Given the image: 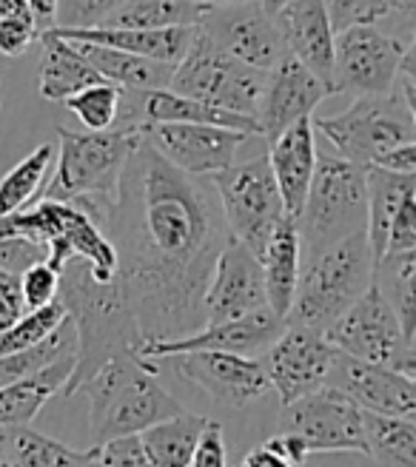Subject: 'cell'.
Listing matches in <instances>:
<instances>
[{
    "instance_id": "1",
    "label": "cell",
    "mask_w": 416,
    "mask_h": 467,
    "mask_svg": "<svg viewBox=\"0 0 416 467\" xmlns=\"http://www.w3.org/2000/svg\"><path fill=\"white\" fill-rule=\"evenodd\" d=\"M106 234L118 254L114 283L143 342L180 339L205 325V288L228 228L217 194L160 157L140 134L129 157Z\"/></svg>"
},
{
    "instance_id": "2",
    "label": "cell",
    "mask_w": 416,
    "mask_h": 467,
    "mask_svg": "<svg viewBox=\"0 0 416 467\" xmlns=\"http://www.w3.org/2000/svg\"><path fill=\"white\" fill-rule=\"evenodd\" d=\"M57 299L75 328V370L63 388L66 396L78 393L106 362L137 357L143 334L114 276L100 283L83 260H68L60 271Z\"/></svg>"
},
{
    "instance_id": "3",
    "label": "cell",
    "mask_w": 416,
    "mask_h": 467,
    "mask_svg": "<svg viewBox=\"0 0 416 467\" xmlns=\"http://www.w3.org/2000/svg\"><path fill=\"white\" fill-rule=\"evenodd\" d=\"M80 390L88 396L91 448L143 431L182 413V405L160 385L157 368L137 357L106 362Z\"/></svg>"
},
{
    "instance_id": "4",
    "label": "cell",
    "mask_w": 416,
    "mask_h": 467,
    "mask_svg": "<svg viewBox=\"0 0 416 467\" xmlns=\"http://www.w3.org/2000/svg\"><path fill=\"white\" fill-rule=\"evenodd\" d=\"M374 283V254L365 231L319 251L299 265L286 325L326 334Z\"/></svg>"
},
{
    "instance_id": "5",
    "label": "cell",
    "mask_w": 416,
    "mask_h": 467,
    "mask_svg": "<svg viewBox=\"0 0 416 467\" xmlns=\"http://www.w3.org/2000/svg\"><path fill=\"white\" fill-rule=\"evenodd\" d=\"M57 140V166L43 200H95L111 205L129 157L140 146V129L72 131L60 126Z\"/></svg>"
},
{
    "instance_id": "6",
    "label": "cell",
    "mask_w": 416,
    "mask_h": 467,
    "mask_svg": "<svg viewBox=\"0 0 416 467\" xmlns=\"http://www.w3.org/2000/svg\"><path fill=\"white\" fill-rule=\"evenodd\" d=\"M368 225L365 169L337 154H317L306 205L296 220L299 254L314 256Z\"/></svg>"
},
{
    "instance_id": "7",
    "label": "cell",
    "mask_w": 416,
    "mask_h": 467,
    "mask_svg": "<svg viewBox=\"0 0 416 467\" xmlns=\"http://www.w3.org/2000/svg\"><path fill=\"white\" fill-rule=\"evenodd\" d=\"M416 111L394 88L382 98H357L348 109L334 117H311L314 131L334 146L337 157L354 166L377 162L400 146L416 143Z\"/></svg>"
},
{
    "instance_id": "8",
    "label": "cell",
    "mask_w": 416,
    "mask_h": 467,
    "mask_svg": "<svg viewBox=\"0 0 416 467\" xmlns=\"http://www.w3.org/2000/svg\"><path fill=\"white\" fill-rule=\"evenodd\" d=\"M263 86L265 72H257V68L225 55L200 29L194 32L186 57L174 66V75L169 80V91L180 98L251 117V120L257 114Z\"/></svg>"
},
{
    "instance_id": "9",
    "label": "cell",
    "mask_w": 416,
    "mask_h": 467,
    "mask_svg": "<svg viewBox=\"0 0 416 467\" xmlns=\"http://www.w3.org/2000/svg\"><path fill=\"white\" fill-rule=\"evenodd\" d=\"M212 180L228 237L243 243L254 256H260L271 234L286 217L268 157L263 154L248 162H234Z\"/></svg>"
},
{
    "instance_id": "10",
    "label": "cell",
    "mask_w": 416,
    "mask_h": 467,
    "mask_svg": "<svg viewBox=\"0 0 416 467\" xmlns=\"http://www.w3.org/2000/svg\"><path fill=\"white\" fill-rule=\"evenodd\" d=\"M322 337L345 357L397 370L413 379V342L402 334L397 314L390 311L374 283Z\"/></svg>"
},
{
    "instance_id": "11",
    "label": "cell",
    "mask_w": 416,
    "mask_h": 467,
    "mask_svg": "<svg viewBox=\"0 0 416 467\" xmlns=\"http://www.w3.org/2000/svg\"><path fill=\"white\" fill-rule=\"evenodd\" d=\"M413 46L377 26H351L334 35L331 95L382 98L397 88L400 63Z\"/></svg>"
},
{
    "instance_id": "12",
    "label": "cell",
    "mask_w": 416,
    "mask_h": 467,
    "mask_svg": "<svg viewBox=\"0 0 416 467\" xmlns=\"http://www.w3.org/2000/svg\"><path fill=\"white\" fill-rule=\"evenodd\" d=\"M286 433L303 439L308 453H365L362 410L328 385L286 408Z\"/></svg>"
},
{
    "instance_id": "13",
    "label": "cell",
    "mask_w": 416,
    "mask_h": 467,
    "mask_svg": "<svg viewBox=\"0 0 416 467\" xmlns=\"http://www.w3.org/2000/svg\"><path fill=\"white\" fill-rule=\"evenodd\" d=\"M197 29L217 49H223L225 55L251 68H257V72H271L283 57H288L274 17L265 15V9L257 0H248V4H237V6L208 9Z\"/></svg>"
},
{
    "instance_id": "14",
    "label": "cell",
    "mask_w": 416,
    "mask_h": 467,
    "mask_svg": "<svg viewBox=\"0 0 416 467\" xmlns=\"http://www.w3.org/2000/svg\"><path fill=\"white\" fill-rule=\"evenodd\" d=\"M146 143L163 157L169 166L189 177H214L234 166L240 146L248 140L243 131H228L214 126H189V123H157L137 126Z\"/></svg>"
},
{
    "instance_id": "15",
    "label": "cell",
    "mask_w": 416,
    "mask_h": 467,
    "mask_svg": "<svg viewBox=\"0 0 416 467\" xmlns=\"http://www.w3.org/2000/svg\"><path fill=\"white\" fill-rule=\"evenodd\" d=\"M331 359L334 348L326 342V337L286 325L283 334L265 348V359L260 362L265 368L268 385L276 388L283 408H288L328 382Z\"/></svg>"
},
{
    "instance_id": "16",
    "label": "cell",
    "mask_w": 416,
    "mask_h": 467,
    "mask_svg": "<svg viewBox=\"0 0 416 467\" xmlns=\"http://www.w3.org/2000/svg\"><path fill=\"white\" fill-rule=\"evenodd\" d=\"M169 359L182 379L197 385L223 408H245L271 388L257 357L197 350V354H177Z\"/></svg>"
},
{
    "instance_id": "17",
    "label": "cell",
    "mask_w": 416,
    "mask_h": 467,
    "mask_svg": "<svg viewBox=\"0 0 416 467\" xmlns=\"http://www.w3.org/2000/svg\"><path fill=\"white\" fill-rule=\"evenodd\" d=\"M286 322L276 319L268 308L248 314L231 322H214L203 325L200 331L180 337V339H151L140 342L137 348V359L154 362V359H169L177 354H197V350H220V354H240L254 357L257 350H265L276 337L283 334Z\"/></svg>"
},
{
    "instance_id": "18",
    "label": "cell",
    "mask_w": 416,
    "mask_h": 467,
    "mask_svg": "<svg viewBox=\"0 0 416 467\" xmlns=\"http://www.w3.org/2000/svg\"><path fill=\"white\" fill-rule=\"evenodd\" d=\"M203 306L205 325L231 322L268 308L260 260L234 237H228V243L217 254Z\"/></svg>"
},
{
    "instance_id": "19",
    "label": "cell",
    "mask_w": 416,
    "mask_h": 467,
    "mask_svg": "<svg viewBox=\"0 0 416 467\" xmlns=\"http://www.w3.org/2000/svg\"><path fill=\"white\" fill-rule=\"evenodd\" d=\"M326 385L342 390L365 413L397 419H413L416 413V382L411 377L359 362L354 357L339 354V350H334Z\"/></svg>"
},
{
    "instance_id": "20",
    "label": "cell",
    "mask_w": 416,
    "mask_h": 467,
    "mask_svg": "<svg viewBox=\"0 0 416 467\" xmlns=\"http://www.w3.org/2000/svg\"><path fill=\"white\" fill-rule=\"evenodd\" d=\"M326 98H331L326 83H319L308 68L303 63H296L294 57H283L271 72H265L263 98H260L257 114H254L260 137H265L271 143V140H276L294 123L308 120L314 109Z\"/></svg>"
},
{
    "instance_id": "21",
    "label": "cell",
    "mask_w": 416,
    "mask_h": 467,
    "mask_svg": "<svg viewBox=\"0 0 416 467\" xmlns=\"http://www.w3.org/2000/svg\"><path fill=\"white\" fill-rule=\"evenodd\" d=\"M288 57L303 63L308 72L331 91L334 68V29L322 0H291L274 15Z\"/></svg>"
},
{
    "instance_id": "22",
    "label": "cell",
    "mask_w": 416,
    "mask_h": 467,
    "mask_svg": "<svg viewBox=\"0 0 416 467\" xmlns=\"http://www.w3.org/2000/svg\"><path fill=\"white\" fill-rule=\"evenodd\" d=\"M268 166L276 182V192L283 200V212L291 220H299L306 205V194L317 166V131L311 117L286 129L268 143Z\"/></svg>"
},
{
    "instance_id": "23",
    "label": "cell",
    "mask_w": 416,
    "mask_h": 467,
    "mask_svg": "<svg viewBox=\"0 0 416 467\" xmlns=\"http://www.w3.org/2000/svg\"><path fill=\"white\" fill-rule=\"evenodd\" d=\"M55 37L68 40V43H95V46H109L134 57H146L154 63L177 66L186 57L189 46L194 40L197 29H154V32H137V29H49Z\"/></svg>"
},
{
    "instance_id": "24",
    "label": "cell",
    "mask_w": 416,
    "mask_h": 467,
    "mask_svg": "<svg viewBox=\"0 0 416 467\" xmlns=\"http://www.w3.org/2000/svg\"><path fill=\"white\" fill-rule=\"evenodd\" d=\"M299 234H296V220L283 217V223L276 225L271 234V240L265 243L263 254L257 256L263 268V285H265V302L268 311L283 319L291 311L296 279H299Z\"/></svg>"
},
{
    "instance_id": "25",
    "label": "cell",
    "mask_w": 416,
    "mask_h": 467,
    "mask_svg": "<svg viewBox=\"0 0 416 467\" xmlns=\"http://www.w3.org/2000/svg\"><path fill=\"white\" fill-rule=\"evenodd\" d=\"M75 370V354H66L52 365L40 368L32 377L20 379L0 390V428H29L40 408L52 400L55 393H63L68 377Z\"/></svg>"
},
{
    "instance_id": "26",
    "label": "cell",
    "mask_w": 416,
    "mask_h": 467,
    "mask_svg": "<svg viewBox=\"0 0 416 467\" xmlns=\"http://www.w3.org/2000/svg\"><path fill=\"white\" fill-rule=\"evenodd\" d=\"M72 46L106 83L118 86L123 91L169 88V80L174 75V66L154 63L146 57H134V55H126L118 49H109V46H95V43H72Z\"/></svg>"
},
{
    "instance_id": "27",
    "label": "cell",
    "mask_w": 416,
    "mask_h": 467,
    "mask_svg": "<svg viewBox=\"0 0 416 467\" xmlns=\"http://www.w3.org/2000/svg\"><path fill=\"white\" fill-rule=\"evenodd\" d=\"M43 57H40V98L49 103H66L78 91L103 83V78L91 68L72 43L55 37L52 32L40 35Z\"/></svg>"
},
{
    "instance_id": "28",
    "label": "cell",
    "mask_w": 416,
    "mask_h": 467,
    "mask_svg": "<svg viewBox=\"0 0 416 467\" xmlns=\"http://www.w3.org/2000/svg\"><path fill=\"white\" fill-rule=\"evenodd\" d=\"M365 185H368V225L365 237L371 245L374 263L382 260L388 228L394 223L400 205L416 194V174H394L377 166L365 169Z\"/></svg>"
},
{
    "instance_id": "29",
    "label": "cell",
    "mask_w": 416,
    "mask_h": 467,
    "mask_svg": "<svg viewBox=\"0 0 416 467\" xmlns=\"http://www.w3.org/2000/svg\"><path fill=\"white\" fill-rule=\"evenodd\" d=\"M208 425V419L200 413L182 410L180 416H172L140 436V448L151 467H192L197 441Z\"/></svg>"
},
{
    "instance_id": "30",
    "label": "cell",
    "mask_w": 416,
    "mask_h": 467,
    "mask_svg": "<svg viewBox=\"0 0 416 467\" xmlns=\"http://www.w3.org/2000/svg\"><path fill=\"white\" fill-rule=\"evenodd\" d=\"M205 6L189 4V0H126V4L109 15L100 26L106 29H197L205 17Z\"/></svg>"
},
{
    "instance_id": "31",
    "label": "cell",
    "mask_w": 416,
    "mask_h": 467,
    "mask_svg": "<svg viewBox=\"0 0 416 467\" xmlns=\"http://www.w3.org/2000/svg\"><path fill=\"white\" fill-rule=\"evenodd\" d=\"M4 436V451L9 467H88L95 448L78 451L63 441L43 436L32 428H12Z\"/></svg>"
},
{
    "instance_id": "32",
    "label": "cell",
    "mask_w": 416,
    "mask_h": 467,
    "mask_svg": "<svg viewBox=\"0 0 416 467\" xmlns=\"http://www.w3.org/2000/svg\"><path fill=\"white\" fill-rule=\"evenodd\" d=\"M365 456L380 467H416V425L413 419L380 416L362 410Z\"/></svg>"
},
{
    "instance_id": "33",
    "label": "cell",
    "mask_w": 416,
    "mask_h": 467,
    "mask_svg": "<svg viewBox=\"0 0 416 467\" xmlns=\"http://www.w3.org/2000/svg\"><path fill=\"white\" fill-rule=\"evenodd\" d=\"M374 285L397 314L402 334L413 342L416 337V251L382 256L374 263Z\"/></svg>"
},
{
    "instance_id": "34",
    "label": "cell",
    "mask_w": 416,
    "mask_h": 467,
    "mask_svg": "<svg viewBox=\"0 0 416 467\" xmlns=\"http://www.w3.org/2000/svg\"><path fill=\"white\" fill-rule=\"evenodd\" d=\"M55 166V146L40 143L32 154L23 157L12 171L0 177V217L17 214L37 202L46 177Z\"/></svg>"
},
{
    "instance_id": "35",
    "label": "cell",
    "mask_w": 416,
    "mask_h": 467,
    "mask_svg": "<svg viewBox=\"0 0 416 467\" xmlns=\"http://www.w3.org/2000/svg\"><path fill=\"white\" fill-rule=\"evenodd\" d=\"M66 354H75V328L68 319L43 345H37L32 350H20V354L0 357V390L32 377V373H37L46 365H52L55 359H60Z\"/></svg>"
},
{
    "instance_id": "36",
    "label": "cell",
    "mask_w": 416,
    "mask_h": 467,
    "mask_svg": "<svg viewBox=\"0 0 416 467\" xmlns=\"http://www.w3.org/2000/svg\"><path fill=\"white\" fill-rule=\"evenodd\" d=\"M66 319H68V314L60 299L49 302V306H43V308L20 314L12 328L0 334V357L20 354V350H32V348L43 345Z\"/></svg>"
},
{
    "instance_id": "37",
    "label": "cell",
    "mask_w": 416,
    "mask_h": 467,
    "mask_svg": "<svg viewBox=\"0 0 416 467\" xmlns=\"http://www.w3.org/2000/svg\"><path fill=\"white\" fill-rule=\"evenodd\" d=\"M120 98H123V88L103 80V83H95L78 91L75 98H68L66 109L78 117L86 131H109L118 126Z\"/></svg>"
},
{
    "instance_id": "38",
    "label": "cell",
    "mask_w": 416,
    "mask_h": 467,
    "mask_svg": "<svg viewBox=\"0 0 416 467\" xmlns=\"http://www.w3.org/2000/svg\"><path fill=\"white\" fill-rule=\"evenodd\" d=\"M126 0H57L55 29H95Z\"/></svg>"
},
{
    "instance_id": "39",
    "label": "cell",
    "mask_w": 416,
    "mask_h": 467,
    "mask_svg": "<svg viewBox=\"0 0 416 467\" xmlns=\"http://www.w3.org/2000/svg\"><path fill=\"white\" fill-rule=\"evenodd\" d=\"M322 4H326L334 35L351 26H374L388 17L385 0H322Z\"/></svg>"
},
{
    "instance_id": "40",
    "label": "cell",
    "mask_w": 416,
    "mask_h": 467,
    "mask_svg": "<svg viewBox=\"0 0 416 467\" xmlns=\"http://www.w3.org/2000/svg\"><path fill=\"white\" fill-rule=\"evenodd\" d=\"M20 299H23V308H43L49 302L57 299L60 294V274L55 268H49L46 263H37L32 268H26L20 276Z\"/></svg>"
},
{
    "instance_id": "41",
    "label": "cell",
    "mask_w": 416,
    "mask_h": 467,
    "mask_svg": "<svg viewBox=\"0 0 416 467\" xmlns=\"http://www.w3.org/2000/svg\"><path fill=\"white\" fill-rule=\"evenodd\" d=\"M88 467H151V464L140 448V439L123 436L106 441V445H98Z\"/></svg>"
},
{
    "instance_id": "42",
    "label": "cell",
    "mask_w": 416,
    "mask_h": 467,
    "mask_svg": "<svg viewBox=\"0 0 416 467\" xmlns=\"http://www.w3.org/2000/svg\"><path fill=\"white\" fill-rule=\"evenodd\" d=\"M416 251V194L408 197L388 228L385 254L382 256H397V254H413Z\"/></svg>"
},
{
    "instance_id": "43",
    "label": "cell",
    "mask_w": 416,
    "mask_h": 467,
    "mask_svg": "<svg viewBox=\"0 0 416 467\" xmlns=\"http://www.w3.org/2000/svg\"><path fill=\"white\" fill-rule=\"evenodd\" d=\"M40 37L32 17H0V55L20 57Z\"/></svg>"
},
{
    "instance_id": "44",
    "label": "cell",
    "mask_w": 416,
    "mask_h": 467,
    "mask_svg": "<svg viewBox=\"0 0 416 467\" xmlns=\"http://www.w3.org/2000/svg\"><path fill=\"white\" fill-rule=\"evenodd\" d=\"M192 467H225V439H223L220 422H212V419H208V425L197 441Z\"/></svg>"
},
{
    "instance_id": "45",
    "label": "cell",
    "mask_w": 416,
    "mask_h": 467,
    "mask_svg": "<svg viewBox=\"0 0 416 467\" xmlns=\"http://www.w3.org/2000/svg\"><path fill=\"white\" fill-rule=\"evenodd\" d=\"M20 314H23L20 279L0 268V334H4L6 328H12Z\"/></svg>"
},
{
    "instance_id": "46",
    "label": "cell",
    "mask_w": 416,
    "mask_h": 467,
    "mask_svg": "<svg viewBox=\"0 0 416 467\" xmlns=\"http://www.w3.org/2000/svg\"><path fill=\"white\" fill-rule=\"evenodd\" d=\"M263 448L271 451L276 459H283V462L291 464V467L306 464V459L311 456L308 448H306V441L299 439V436H294V433H276V436H271V439L265 441Z\"/></svg>"
},
{
    "instance_id": "47",
    "label": "cell",
    "mask_w": 416,
    "mask_h": 467,
    "mask_svg": "<svg viewBox=\"0 0 416 467\" xmlns=\"http://www.w3.org/2000/svg\"><path fill=\"white\" fill-rule=\"evenodd\" d=\"M377 169L394 171V174H416V143H408V146H400L394 151H388L377 162Z\"/></svg>"
},
{
    "instance_id": "48",
    "label": "cell",
    "mask_w": 416,
    "mask_h": 467,
    "mask_svg": "<svg viewBox=\"0 0 416 467\" xmlns=\"http://www.w3.org/2000/svg\"><path fill=\"white\" fill-rule=\"evenodd\" d=\"M29 4V12H32V20L37 32H49L55 29V12H57V0H26Z\"/></svg>"
},
{
    "instance_id": "49",
    "label": "cell",
    "mask_w": 416,
    "mask_h": 467,
    "mask_svg": "<svg viewBox=\"0 0 416 467\" xmlns=\"http://www.w3.org/2000/svg\"><path fill=\"white\" fill-rule=\"evenodd\" d=\"M385 6H388V17L394 15L402 20V26L405 32H411L413 26V17H416V0H385ZM413 35V32H411Z\"/></svg>"
},
{
    "instance_id": "50",
    "label": "cell",
    "mask_w": 416,
    "mask_h": 467,
    "mask_svg": "<svg viewBox=\"0 0 416 467\" xmlns=\"http://www.w3.org/2000/svg\"><path fill=\"white\" fill-rule=\"evenodd\" d=\"M237 467H291V464H286L283 459H276L271 451H265V448H254Z\"/></svg>"
},
{
    "instance_id": "51",
    "label": "cell",
    "mask_w": 416,
    "mask_h": 467,
    "mask_svg": "<svg viewBox=\"0 0 416 467\" xmlns=\"http://www.w3.org/2000/svg\"><path fill=\"white\" fill-rule=\"evenodd\" d=\"M189 4L205 6V9H214V6H237V4H248V0H189Z\"/></svg>"
},
{
    "instance_id": "52",
    "label": "cell",
    "mask_w": 416,
    "mask_h": 467,
    "mask_svg": "<svg viewBox=\"0 0 416 467\" xmlns=\"http://www.w3.org/2000/svg\"><path fill=\"white\" fill-rule=\"evenodd\" d=\"M257 4H260V6L265 9V15H271V17H274V15L280 12V9H283L286 4H291V0H257Z\"/></svg>"
},
{
    "instance_id": "53",
    "label": "cell",
    "mask_w": 416,
    "mask_h": 467,
    "mask_svg": "<svg viewBox=\"0 0 416 467\" xmlns=\"http://www.w3.org/2000/svg\"><path fill=\"white\" fill-rule=\"evenodd\" d=\"M0 467H9V462H6V451H4V436H0Z\"/></svg>"
},
{
    "instance_id": "54",
    "label": "cell",
    "mask_w": 416,
    "mask_h": 467,
    "mask_svg": "<svg viewBox=\"0 0 416 467\" xmlns=\"http://www.w3.org/2000/svg\"><path fill=\"white\" fill-rule=\"evenodd\" d=\"M0 109H4V91H0Z\"/></svg>"
}]
</instances>
